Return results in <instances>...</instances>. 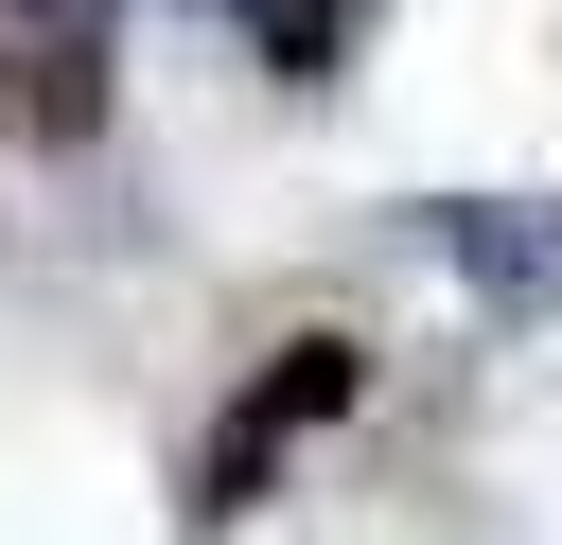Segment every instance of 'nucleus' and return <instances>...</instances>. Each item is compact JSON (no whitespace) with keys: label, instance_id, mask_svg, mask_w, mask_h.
<instances>
[{"label":"nucleus","instance_id":"f03ea898","mask_svg":"<svg viewBox=\"0 0 562 545\" xmlns=\"http://www.w3.org/2000/svg\"><path fill=\"white\" fill-rule=\"evenodd\" d=\"M0 105L70 141V123L105 105V18H88V0H0Z\"/></svg>","mask_w":562,"mask_h":545},{"label":"nucleus","instance_id":"7ed1b4c3","mask_svg":"<svg viewBox=\"0 0 562 545\" xmlns=\"http://www.w3.org/2000/svg\"><path fill=\"white\" fill-rule=\"evenodd\" d=\"M439 246H457V281H492V299H544L562 281V211H439Z\"/></svg>","mask_w":562,"mask_h":545},{"label":"nucleus","instance_id":"20e7f679","mask_svg":"<svg viewBox=\"0 0 562 545\" xmlns=\"http://www.w3.org/2000/svg\"><path fill=\"white\" fill-rule=\"evenodd\" d=\"M228 18L263 35V70H299V88H316V70L351 53V18H369V0H228Z\"/></svg>","mask_w":562,"mask_h":545},{"label":"nucleus","instance_id":"f257e3e1","mask_svg":"<svg viewBox=\"0 0 562 545\" xmlns=\"http://www.w3.org/2000/svg\"><path fill=\"white\" fill-rule=\"evenodd\" d=\"M351 387H369V352H351V334H281V352H263V387L211 422V475H193V510H246V492H263V475H281V457H299V440L351 404Z\"/></svg>","mask_w":562,"mask_h":545}]
</instances>
